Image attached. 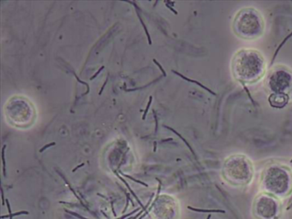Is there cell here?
<instances>
[{
  "mask_svg": "<svg viewBox=\"0 0 292 219\" xmlns=\"http://www.w3.org/2000/svg\"><path fill=\"white\" fill-rule=\"evenodd\" d=\"M153 62H155V64H156V65H157V66H158V67L159 68V69H160V71H161V72L163 73V75H164L165 76H166V73L165 69H163V67H162V66L160 65V63H159V62H158V61H157L156 59H153Z\"/></svg>",
  "mask_w": 292,
  "mask_h": 219,
  "instance_id": "cell-15",
  "label": "cell"
},
{
  "mask_svg": "<svg viewBox=\"0 0 292 219\" xmlns=\"http://www.w3.org/2000/svg\"><path fill=\"white\" fill-rule=\"evenodd\" d=\"M139 210H140V208H137V209H135V211H133L132 212H129V213H128V214H125V215L122 216L121 218H117V219H124V218H128V217H129V216H131V215L135 214V212H138Z\"/></svg>",
  "mask_w": 292,
  "mask_h": 219,
  "instance_id": "cell-14",
  "label": "cell"
},
{
  "mask_svg": "<svg viewBox=\"0 0 292 219\" xmlns=\"http://www.w3.org/2000/svg\"><path fill=\"white\" fill-rule=\"evenodd\" d=\"M152 100H153V97L150 96V97H149V100H148V102H147V107H146V110H145L144 114H143V116H142V120H145V119H146V116H147V112H148V110L150 108V105H151V104H152Z\"/></svg>",
  "mask_w": 292,
  "mask_h": 219,
  "instance_id": "cell-12",
  "label": "cell"
},
{
  "mask_svg": "<svg viewBox=\"0 0 292 219\" xmlns=\"http://www.w3.org/2000/svg\"><path fill=\"white\" fill-rule=\"evenodd\" d=\"M28 215L29 212H27V211H22V212H15V213H11V214H9V215H6V216H2L1 218H9V219H13V217H16V216H19V215Z\"/></svg>",
  "mask_w": 292,
  "mask_h": 219,
  "instance_id": "cell-8",
  "label": "cell"
},
{
  "mask_svg": "<svg viewBox=\"0 0 292 219\" xmlns=\"http://www.w3.org/2000/svg\"><path fill=\"white\" fill-rule=\"evenodd\" d=\"M5 148H6V145H4L3 146V149H2V162H3V175L6 176V169H5V158H4V151H5Z\"/></svg>",
  "mask_w": 292,
  "mask_h": 219,
  "instance_id": "cell-10",
  "label": "cell"
},
{
  "mask_svg": "<svg viewBox=\"0 0 292 219\" xmlns=\"http://www.w3.org/2000/svg\"><path fill=\"white\" fill-rule=\"evenodd\" d=\"M266 62L263 54L255 49L237 51L231 60V72L235 81L242 84H254L263 78Z\"/></svg>",
  "mask_w": 292,
  "mask_h": 219,
  "instance_id": "cell-1",
  "label": "cell"
},
{
  "mask_svg": "<svg viewBox=\"0 0 292 219\" xmlns=\"http://www.w3.org/2000/svg\"><path fill=\"white\" fill-rule=\"evenodd\" d=\"M123 176H125V177H127V178H129V180H132L133 181H135V182H137V183H140V184H141V185H143V186H145V187H148V185L147 184V183H145V182H143V181H139V180H136V179H135V178H133L132 176H130V175H125V174H122V173H121Z\"/></svg>",
  "mask_w": 292,
  "mask_h": 219,
  "instance_id": "cell-11",
  "label": "cell"
},
{
  "mask_svg": "<svg viewBox=\"0 0 292 219\" xmlns=\"http://www.w3.org/2000/svg\"><path fill=\"white\" fill-rule=\"evenodd\" d=\"M252 213L256 219H279L281 203L278 198L262 192L254 200Z\"/></svg>",
  "mask_w": 292,
  "mask_h": 219,
  "instance_id": "cell-5",
  "label": "cell"
},
{
  "mask_svg": "<svg viewBox=\"0 0 292 219\" xmlns=\"http://www.w3.org/2000/svg\"><path fill=\"white\" fill-rule=\"evenodd\" d=\"M137 15H138V17H139V19H140V21H141V23L142 27L144 28V30H145V32H146V34H147V39H148V43H149V45H152V40H151L150 35H149V34H148V31H147V28H146V25H145V23L143 22V21H142V19H141V15H140V14H139L138 12H137Z\"/></svg>",
  "mask_w": 292,
  "mask_h": 219,
  "instance_id": "cell-9",
  "label": "cell"
},
{
  "mask_svg": "<svg viewBox=\"0 0 292 219\" xmlns=\"http://www.w3.org/2000/svg\"><path fill=\"white\" fill-rule=\"evenodd\" d=\"M290 97L288 93H271L268 98V102L272 108L283 109L289 103Z\"/></svg>",
  "mask_w": 292,
  "mask_h": 219,
  "instance_id": "cell-7",
  "label": "cell"
},
{
  "mask_svg": "<svg viewBox=\"0 0 292 219\" xmlns=\"http://www.w3.org/2000/svg\"><path fill=\"white\" fill-rule=\"evenodd\" d=\"M1 194H2V205L3 206H4V201L6 200L5 199H4V197H3V189L1 188Z\"/></svg>",
  "mask_w": 292,
  "mask_h": 219,
  "instance_id": "cell-22",
  "label": "cell"
},
{
  "mask_svg": "<svg viewBox=\"0 0 292 219\" xmlns=\"http://www.w3.org/2000/svg\"><path fill=\"white\" fill-rule=\"evenodd\" d=\"M266 85L272 93H287L292 89V72L284 66L273 68L267 75Z\"/></svg>",
  "mask_w": 292,
  "mask_h": 219,
  "instance_id": "cell-6",
  "label": "cell"
},
{
  "mask_svg": "<svg viewBox=\"0 0 292 219\" xmlns=\"http://www.w3.org/2000/svg\"><path fill=\"white\" fill-rule=\"evenodd\" d=\"M104 69H105V66H101V67L100 68V69H99V70H98V71H97V72H96V73H95V74H94V75L91 77V78H90V80L92 81V80H94L95 77H97V76H98V75H99V74L101 72V70H103Z\"/></svg>",
  "mask_w": 292,
  "mask_h": 219,
  "instance_id": "cell-17",
  "label": "cell"
},
{
  "mask_svg": "<svg viewBox=\"0 0 292 219\" xmlns=\"http://www.w3.org/2000/svg\"><path fill=\"white\" fill-rule=\"evenodd\" d=\"M153 114H154V119H155V124H156V127H155V134L158 132V119H157V116H156V112L155 110H153Z\"/></svg>",
  "mask_w": 292,
  "mask_h": 219,
  "instance_id": "cell-19",
  "label": "cell"
},
{
  "mask_svg": "<svg viewBox=\"0 0 292 219\" xmlns=\"http://www.w3.org/2000/svg\"><path fill=\"white\" fill-rule=\"evenodd\" d=\"M166 6H167V7H168V8H169V9H171L172 11H173V12H174L175 14H176V10H174V9H172V7H171V6H170V5L168 4V3H167L166 2Z\"/></svg>",
  "mask_w": 292,
  "mask_h": 219,
  "instance_id": "cell-23",
  "label": "cell"
},
{
  "mask_svg": "<svg viewBox=\"0 0 292 219\" xmlns=\"http://www.w3.org/2000/svg\"><path fill=\"white\" fill-rule=\"evenodd\" d=\"M221 173L223 179L229 185L240 187L252 181L254 168L253 162L246 155L232 154L225 159Z\"/></svg>",
  "mask_w": 292,
  "mask_h": 219,
  "instance_id": "cell-4",
  "label": "cell"
},
{
  "mask_svg": "<svg viewBox=\"0 0 292 219\" xmlns=\"http://www.w3.org/2000/svg\"><path fill=\"white\" fill-rule=\"evenodd\" d=\"M83 166H84V164H83V163H82V164H79L78 166H76L75 168H74V169H72V172H75V171H76V170H77L78 169H80L81 167H83Z\"/></svg>",
  "mask_w": 292,
  "mask_h": 219,
  "instance_id": "cell-20",
  "label": "cell"
},
{
  "mask_svg": "<svg viewBox=\"0 0 292 219\" xmlns=\"http://www.w3.org/2000/svg\"><path fill=\"white\" fill-rule=\"evenodd\" d=\"M232 30L242 40H257L265 32L264 17L258 9L253 7L241 9L234 17Z\"/></svg>",
  "mask_w": 292,
  "mask_h": 219,
  "instance_id": "cell-3",
  "label": "cell"
},
{
  "mask_svg": "<svg viewBox=\"0 0 292 219\" xmlns=\"http://www.w3.org/2000/svg\"><path fill=\"white\" fill-rule=\"evenodd\" d=\"M260 187L278 199L288 197L292 193V169L283 164H267L261 173Z\"/></svg>",
  "mask_w": 292,
  "mask_h": 219,
  "instance_id": "cell-2",
  "label": "cell"
},
{
  "mask_svg": "<svg viewBox=\"0 0 292 219\" xmlns=\"http://www.w3.org/2000/svg\"><path fill=\"white\" fill-rule=\"evenodd\" d=\"M156 150H157V142L154 141L153 142V152H156Z\"/></svg>",
  "mask_w": 292,
  "mask_h": 219,
  "instance_id": "cell-24",
  "label": "cell"
},
{
  "mask_svg": "<svg viewBox=\"0 0 292 219\" xmlns=\"http://www.w3.org/2000/svg\"><path fill=\"white\" fill-rule=\"evenodd\" d=\"M126 196H127V202H126V206H125V208H124V209H123V211H122V213H124V212H126V210L128 209V206H129V200H130V202H131L132 206H134V202H133L132 199L130 198V195H129V193H126Z\"/></svg>",
  "mask_w": 292,
  "mask_h": 219,
  "instance_id": "cell-13",
  "label": "cell"
},
{
  "mask_svg": "<svg viewBox=\"0 0 292 219\" xmlns=\"http://www.w3.org/2000/svg\"><path fill=\"white\" fill-rule=\"evenodd\" d=\"M56 145V143L55 142H52V143H50V144H48V145H46L45 146H43L42 148H40V152H43L46 149H47V148H49L50 146H55Z\"/></svg>",
  "mask_w": 292,
  "mask_h": 219,
  "instance_id": "cell-16",
  "label": "cell"
},
{
  "mask_svg": "<svg viewBox=\"0 0 292 219\" xmlns=\"http://www.w3.org/2000/svg\"><path fill=\"white\" fill-rule=\"evenodd\" d=\"M107 80H108V79H106V81H105L104 85L102 86V87H101V89H100V93H99V95H101V93H102V92H103V90H104V88H105V87H106V83H107Z\"/></svg>",
  "mask_w": 292,
  "mask_h": 219,
  "instance_id": "cell-21",
  "label": "cell"
},
{
  "mask_svg": "<svg viewBox=\"0 0 292 219\" xmlns=\"http://www.w3.org/2000/svg\"><path fill=\"white\" fill-rule=\"evenodd\" d=\"M65 212H67L68 213H69V214H71V215H74V216H75V217H77V218H79L87 219V218H84V217H81V216H80L79 214H76V213L73 212H70V211H68V210H65Z\"/></svg>",
  "mask_w": 292,
  "mask_h": 219,
  "instance_id": "cell-18",
  "label": "cell"
}]
</instances>
